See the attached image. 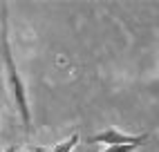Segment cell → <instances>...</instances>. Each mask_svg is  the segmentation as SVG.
I'll return each instance as SVG.
<instances>
[{
    "label": "cell",
    "instance_id": "obj_6",
    "mask_svg": "<svg viewBox=\"0 0 159 152\" xmlns=\"http://www.w3.org/2000/svg\"><path fill=\"white\" fill-rule=\"evenodd\" d=\"M11 152H29V150H23V148H20V150H11Z\"/></svg>",
    "mask_w": 159,
    "mask_h": 152
},
{
    "label": "cell",
    "instance_id": "obj_5",
    "mask_svg": "<svg viewBox=\"0 0 159 152\" xmlns=\"http://www.w3.org/2000/svg\"><path fill=\"white\" fill-rule=\"evenodd\" d=\"M29 152H49V148H40V145H38V148H34V150H29Z\"/></svg>",
    "mask_w": 159,
    "mask_h": 152
},
{
    "label": "cell",
    "instance_id": "obj_4",
    "mask_svg": "<svg viewBox=\"0 0 159 152\" xmlns=\"http://www.w3.org/2000/svg\"><path fill=\"white\" fill-rule=\"evenodd\" d=\"M139 145H110V148H105L103 152H134Z\"/></svg>",
    "mask_w": 159,
    "mask_h": 152
},
{
    "label": "cell",
    "instance_id": "obj_3",
    "mask_svg": "<svg viewBox=\"0 0 159 152\" xmlns=\"http://www.w3.org/2000/svg\"><path fill=\"white\" fill-rule=\"evenodd\" d=\"M79 141H81L79 132H74V134H70L67 139H63V141H58V143H56L54 148H49V152H72L74 148L79 145Z\"/></svg>",
    "mask_w": 159,
    "mask_h": 152
},
{
    "label": "cell",
    "instance_id": "obj_1",
    "mask_svg": "<svg viewBox=\"0 0 159 152\" xmlns=\"http://www.w3.org/2000/svg\"><path fill=\"white\" fill-rule=\"evenodd\" d=\"M0 56H2V67H5V78H7V87L11 92V99L16 103V110L23 118L25 132L29 134L31 130V112H29V103H27V90L25 83L18 74L11 45H9V29H7V5L0 7Z\"/></svg>",
    "mask_w": 159,
    "mask_h": 152
},
{
    "label": "cell",
    "instance_id": "obj_2",
    "mask_svg": "<svg viewBox=\"0 0 159 152\" xmlns=\"http://www.w3.org/2000/svg\"><path fill=\"white\" fill-rule=\"evenodd\" d=\"M148 139H150L148 132H143V134H128V132L116 130V127H105L103 132H97L90 141L110 148V145H143Z\"/></svg>",
    "mask_w": 159,
    "mask_h": 152
}]
</instances>
